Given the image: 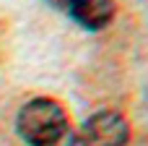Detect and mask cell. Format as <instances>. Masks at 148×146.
I'll return each mask as SVG.
<instances>
[{
    "label": "cell",
    "mask_w": 148,
    "mask_h": 146,
    "mask_svg": "<svg viewBox=\"0 0 148 146\" xmlns=\"http://www.w3.org/2000/svg\"><path fill=\"white\" fill-rule=\"evenodd\" d=\"M16 128H18V136L29 146H36L52 138L55 133H60L62 128H68V115L60 102L49 97H36L21 107L16 118Z\"/></svg>",
    "instance_id": "6da1fadb"
},
{
    "label": "cell",
    "mask_w": 148,
    "mask_h": 146,
    "mask_svg": "<svg viewBox=\"0 0 148 146\" xmlns=\"http://www.w3.org/2000/svg\"><path fill=\"white\" fill-rule=\"evenodd\" d=\"M81 146H125L130 141L127 120L114 110H99L81 125Z\"/></svg>",
    "instance_id": "7a4b0ae2"
},
{
    "label": "cell",
    "mask_w": 148,
    "mask_h": 146,
    "mask_svg": "<svg viewBox=\"0 0 148 146\" xmlns=\"http://www.w3.org/2000/svg\"><path fill=\"white\" fill-rule=\"evenodd\" d=\"M65 13L75 18L83 29L99 31L114 18V0H70Z\"/></svg>",
    "instance_id": "3957f363"
},
{
    "label": "cell",
    "mask_w": 148,
    "mask_h": 146,
    "mask_svg": "<svg viewBox=\"0 0 148 146\" xmlns=\"http://www.w3.org/2000/svg\"><path fill=\"white\" fill-rule=\"evenodd\" d=\"M36 146H81V138H78V133L68 125V128H62L60 133H55L52 138H47V141H42V144Z\"/></svg>",
    "instance_id": "277c9868"
},
{
    "label": "cell",
    "mask_w": 148,
    "mask_h": 146,
    "mask_svg": "<svg viewBox=\"0 0 148 146\" xmlns=\"http://www.w3.org/2000/svg\"><path fill=\"white\" fill-rule=\"evenodd\" d=\"M49 3H52V5H55V8H60V10H65V8H68V3H70V0H49Z\"/></svg>",
    "instance_id": "5b68a950"
}]
</instances>
